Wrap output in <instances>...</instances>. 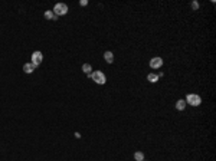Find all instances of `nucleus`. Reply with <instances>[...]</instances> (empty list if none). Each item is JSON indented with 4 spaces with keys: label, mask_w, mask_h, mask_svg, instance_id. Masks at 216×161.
Listing matches in <instances>:
<instances>
[{
    "label": "nucleus",
    "mask_w": 216,
    "mask_h": 161,
    "mask_svg": "<svg viewBox=\"0 0 216 161\" xmlns=\"http://www.w3.org/2000/svg\"><path fill=\"white\" fill-rule=\"evenodd\" d=\"M88 78H91V79H92L95 84H98V85H104V84L107 82V78L104 75V72H101V71H94L92 74L88 75Z\"/></svg>",
    "instance_id": "nucleus-1"
},
{
    "label": "nucleus",
    "mask_w": 216,
    "mask_h": 161,
    "mask_svg": "<svg viewBox=\"0 0 216 161\" xmlns=\"http://www.w3.org/2000/svg\"><path fill=\"white\" fill-rule=\"evenodd\" d=\"M186 104H189L192 107H199L202 104V98L199 97L197 94H189L186 97Z\"/></svg>",
    "instance_id": "nucleus-2"
},
{
    "label": "nucleus",
    "mask_w": 216,
    "mask_h": 161,
    "mask_svg": "<svg viewBox=\"0 0 216 161\" xmlns=\"http://www.w3.org/2000/svg\"><path fill=\"white\" fill-rule=\"evenodd\" d=\"M54 14L55 16H64L68 13V6L65 3H56L54 6Z\"/></svg>",
    "instance_id": "nucleus-3"
},
{
    "label": "nucleus",
    "mask_w": 216,
    "mask_h": 161,
    "mask_svg": "<svg viewBox=\"0 0 216 161\" xmlns=\"http://www.w3.org/2000/svg\"><path fill=\"white\" fill-rule=\"evenodd\" d=\"M42 61H43V55L42 52H39V51H36V52H33L32 53V62L30 64L35 66V68H38L39 65L42 64Z\"/></svg>",
    "instance_id": "nucleus-4"
},
{
    "label": "nucleus",
    "mask_w": 216,
    "mask_h": 161,
    "mask_svg": "<svg viewBox=\"0 0 216 161\" xmlns=\"http://www.w3.org/2000/svg\"><path fill=\"white\" fill-rule=\"evenodd\" d=\"M162 66H163V59L160 56H154V58L150 59V68H153V69H159V68H162Z\"/></svg>",
    "instance_id": "nucleus-5"
},
{
    "label": "nucleus",
    "mask_w": 216,
    "mask_h": 161,
    "mask_svg": "<svg viewBox=\"0 0 216 161\" xmlns=\"http://www.w3.org/2000/svg\"><path fill=\"white\" fill-rule=\"evenodd\" d=\"M104 59H105V62H107V64H112V62H114V53H112L111 51L104 52Z\"/></svg>",
    "instance_id": "nucleus-6"
},
{
    "label": "nucleus",
    "mask_w": 216,
    "mask_h": 161,
    "mask_svg": "<svg viewBox=\"0 0 216 161\" xmlns=\"http://www.w3.org/2000/svg\"><path fill=\"white\" fill-rule=\"evenodd\" d=\"M184 108H186V101L184 99H179L176 102V109L177 111H184Z\"/></svg>",
    "instance_id": "nucleus-7"
},
{
    "label": "nucleus",
    "mask_w": 216,
    "mask_h": 161,
    "mask_svg": "<svg viewBox=\"0 0 216 161\" xmlns=\"http://www.w3.org/2000/svg\"><path fill=\"white\" fill-rule=\"evenodd\" d=\"M33 71H35V66L32 64H25L23 65V72L25 74H32Z\"/></svg>",
    "instance_id": "nucleus-8"
},
{
    "label": "nucleus",
    "mask_w": 216,
    "mask_h": 161,
    "mask_svg": "<svg viewBox=\"0 0 216 161\" xmlns=\"http://www.w3.org/2000/svg\"><path fill=\"white\" fill-rule=\"evenodd\" d=\"M147 81L151 82V84H156V82L159 81V75H157V74H149V75H147Z\"/></svg>",
    "instance_id": "nucleus-9"
},
{
    "label": "nucleus",
    "mask_w": 216,
    "mask_h": 161,
    "mask_svg": "<svg viewBox=\"0 0 216 161\" xmlns=\"http://www.w3.org/2000/svg\"><path fill=\"white\" fill-rule=\"evenodd\" d=\"M134 160L136 161H144V152L136 151V152H134Z\"/></svg>",
    "instance_id": "nucleus-10"
},
{
    "label": "nucleus",
    "mask_w": 216,
    "mask_h": 161,
    "mask_svg": "<svg viewBox=\"0 0 216 161\" xmlns=\"http://www.w3.org/2000/svg\"><path fill=\"white\" fill-rule=\"evenodd\" d=\"M45 17H46V19H49V20H51V19H52V20H56V19H58V16H55L52 10H46V12H45Z\"/></svg>",
    "instance_id": "nucleus-11"
},
{
    "label": "nucleus",
    "mask_w": 216,
    "mask_h": 161,
    "mask_svg": "<svg viewBox=\"0 0 216 161\" xmlns=\"http://www.w3.org/2000/svg\"><path fill=\"white\" fill-rule=\"evenodd\" d=\"M82 71L85 72L86 75H89V74H92V66L89 64H84L82 65Z\"/></svg>",
    "instance_id": "nucleus-12"
},
{
    "label": "nucleus",
    "mask_w": 216,
    "mask_h": 161,
    "mask_svg": "<svg viewBox=\"0 0 216 161\" xmlns=\"http://www.w3.org/2000/svg\"><path fill=\"white\" fill-rule=\"evenodd\" d=\"M192 9H193V10H197V9H199V3H197V1H192Z\"/></svg>",
    "instance_id": "nucleus-13"
},
{
    "label": "nucleus",
    "mask_w": 216,
    "mask_h": 161,
    "mask_svg": "<svg viewBox=\"0 0 216 161\" xmlns=\"http://www.w3.org/2000/svg\"><path fill=\"white\" fill-rule=\"evenodd\" d=\"M79 4H81V6H86V4H88V0H81Z\"/></svg>",
    "instance_id": "nucleus-14"
}]
</instances>
